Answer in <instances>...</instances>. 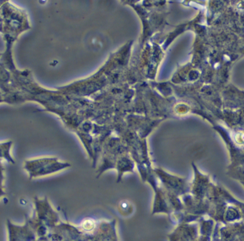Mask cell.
Returning <instances> with one entry per match:
<instances>
[{"label": "cell", "instance_id": "1", "mask_svg": "<svg viewBox=\"0 0 244 241\" xmlns=\"http://www.w3.org/2000/svg\"><path fill=\"white\" fill-rule=\"evenodd\" d=\"M94 222L91 220H88L87 221H85V222L83 223V225H82V227L83 229L87 230V231H90L93 228H94Z\"/></svg>", "mask_w": 244, "mask_h": 241}]
</instances>
